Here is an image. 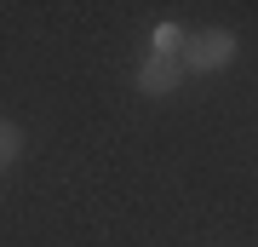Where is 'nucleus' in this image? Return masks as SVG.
<instances>
[{
  "instance_id": "nucleus-1",
  "label": "nucleus",
  "mask_w": 258,
  "mask_h": 247,
  "mask_svg": "<svg viewBox=\"0 0 258 247\" xmlns=\"http://www.w3.org/2000/svg\"><path fill=\"white\" fill-rule=\"evenodd\" d=\"M230 58H235V35H230V29H207V35H189L184 40V58H178V64L195 69V75H207V69H224Z\"/></svg>"
},
{
  "instance_id": "nucleus-2",
  "label": "nucleus",
  "mask_w": 258,
  "mask_h": 247,
  "mask_svg": "<svg viewBox=\"0 0 258 247\" xmlns=\"http://www.w3.org/2000/svg\"><path fill=\"white\" fill-rule=\"evenodd\" d=\"M178 81H184V64H178V58H149V64L138 69V86L155 92V98H161V92H172Z\"/></svg>"
},
{
  "instance_id": "nucleus-3",
  "label": "nucleus",
  "mask_w": 258,
  "mask_h": 247,
  "mask_svg": "<svg viewBox=\"0 0 258 247\" xmlns=\"http://www.w3.org/2000/svg\"><path fill=\"white\" fill-rule=\"evenodd\" d=\"M184 29H178V23H161L155 29V58H184Z\"/></svg>"
},
{
  "instance_id": "nucleus-4",
  "label": "nucleus",
  "mask_w": 258,
  "mask_h": 247,
  "mask_svg": "<svg viewBox=\"0 0 258 247\" xmlns=\"http://www.w3.org/2000/svg\"><path fill=\"white\" fill-rule=\"evenodd\" d=\"M23 150V138H18V127H12V121H0V167H6L12 156H18Z\"/></svg>"
}]
</instances>
